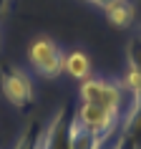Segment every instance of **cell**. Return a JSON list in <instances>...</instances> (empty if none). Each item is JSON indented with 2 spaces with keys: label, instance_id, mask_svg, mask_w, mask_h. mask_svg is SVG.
Here are the masks:
<instances>
[{
  "label": "cell",
  "instance_id": "cell-1",
  "mask_svg": "<svg viewBox=\"0 0 141 149\" xmlns=\"http://www.w3.org/2000/svg\"><path fill=\"white\" fill-rule=\"evenodd\" d=\"M81 101L83 104H96L101 109L111 111L113 116H118L124 121V116L129 114V106H126V99H131L129 91L124 88V84L118 81H109V79H86L81 81Z\"/></svg>",
  "mask_w": 141,
  "mask_h": 149
},
{
  "label": "cell",
  "instance_id": "cell-2",
  "mask_svg": "<svg viewBox=\"0 0 141 149\" xmlns=\"http://www.w3.org/2000/svg\"><path fill=\"white\" fill-rule=\"evenodd\" d=\"M28 61H30L33 71L38 73L40 79H55L63 73V61H66V53H63L58 43L48 36H38V38L30 43L28 48Z\"/></svg>",
  "mask_w": 141,
  "mask_h": 149
},
{
  "label": "cell",
  "instance_id": "cell-3",
  "mask_svg": "<svg viewBox=\"0 0 141 149\" xmlns=\"http://www.w3.org/2000/svg\"><path fill=\"white\" fill-rule=\"evenodd\" d=\"M0 91L5 96V101L13 104L20 111H25L33 104V81L18 66H3V71H0Z\"/></svg>",
  "mask_w": 141,
  "mask_h": 149
},
{
  "label": "cell",
  "instance_id": "cell-4",
  "mask_svg": "<svg viewBox=\"0 0 141 149\" xmlns=\"http://www.w3.org/2000/svg\"><path fill=\"white\" fill-rule=\"evenodd\" d=\"M76 121H78L83 129H88L91 134H96V136H101V139L109 141L113 134L118 132V126H121V119L113 116L111 111L101 109V106H96V104H83L81 101V106L76 109Z\"/></svg>",
  "mask_w": 141,
  "mask_h": 149
},
{
  "label": "cell",
  "instance_id": "cell-5",
  "mask_svg": "<svg viewBox=\"0 0 141 149\" xmlns=\"http://www.w3.org/2000/svg\"><path fill=\"white\" fill-rule=\"evenodd\" d=\"M126 63H129V71L121 84L131 96V111H133L136 106H141V31H136L126 43Z\"/></svg>",
  "mask_w": 141,
  "mask_h": 149
},
{
  "label": "cell",
  "instance_id": "cell-6",
  "mask_svg": "<svg viewBox=\"0 0 141 149\" xmlns=\"http://www.w3.org/2000/svg\"><path fill=\"white\" fill-rule=\"evenodd\" d=\"M70 114L68 106H61L55 111L50 121L43 126V149H73L70 147Z\"/></svg>",
  "mask_w": 141,
  "mask_h": 149
},
{
  "label": "cell",
  "instance_id": "cell-7",
  "mask_svg": "<svg viewBox=\"0 0 141 149\" xmlns=\"http://www.w3.org/2000/svg\"><path fill=\"white\" fill-rule=\"evenodd\" d=\"M103 13H106V20L113 28H129L136 20V5L131 0H116L109 8H103Z\"/></svg>",
  "mask_w": 141,
  "mask_h": 149
},
{
  "label": "cell",
  "instance_id": "cell-8",
  "mask_svg": "<svg viewBox=\"0 0 141 149\" xmlns=\"http://www.w3.org/2000/svg\"><path fill=\"white\" fill-rule=\"evenodd\" d=\"M63 73H68L70 79H78V81L91 79V58H88V53H83V51H70V53H66Z\"/></svg>",
  "mask_w": 141,
  "mask_h": 149
},
{
  "label": "cell",
  "instance_id": "cell-9",
  "mask_svg": "<svg viewBox=\"0 0 141 149\" xmlns=\"http://www.w3.org/2000/svg\"><path fill=\"white\" fill-rule=\"evenodd\" d=\"M70 147L73 149H103L106 139H101V136L91 134L88 129H83L76 121V116H73V121H70Z\"/></svg>",
  "mask_w": 141,
  "mask_h": 149
},
{
  "label": "cell",
  "instance_id": "cell-10",
  "mask_svg": "<svg viewBox=\"0 0 141 149\" xmlns=\"http://www.w3.org/2000/svg\"><path fill=\"white\" fill-rule=\"evenodd\" d=\"M13 149H43V126L38 121H30L15 139Z\"/></svg>",
  "mask_w": 141,
  "mask_h": 149
},
{
  "label": "cell",
  "instance_id": "cell-11",
  "mask_svg": "<svg viewBox=\"0 0 141 149\" xmlns=\"http://www.w3.org/2000/svg\"><path fill=\"white\" fill-rule=\"evenodd\" d=\"M86 3H91V5H98V8H109L111 3H116V0H86Z\"/></svg>",
  "mask_w": 141,
  "mask_h": 149
},
{
  "label": "cell",
  "instance_id": "cell-12",
  "mask_svg": "<svg viewBox=\"0 0 141 149\" xmlns=\"http://www.w3.org/2000/svg\"><path fill=\"white\" fill-rule=\"evenodd\" d=\"M10 3H13V0H0V18H3V15H8Z\"/></svg>",
  "mask_w": 141,
  "mask_h": 149
},
{
  "label": "cell",
  "instance_id": "cell-13",
  "mask_svg": "<svg viewBox=\"0 0 141 149\" xmlns=\"http://www.w3.org/2000/svg\"><path fill=\"white\" fill-rule=\"evenodd\" d=\"M103 149H106V147H103Z\"/></svg>",
  "mask_w": 141,
  "mask_h": 149
}]
</instances>
